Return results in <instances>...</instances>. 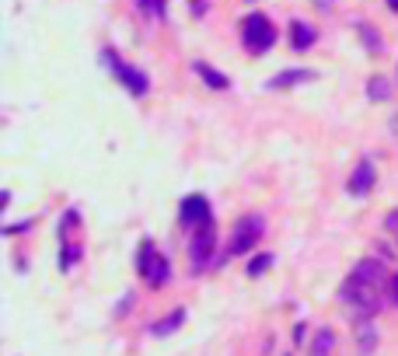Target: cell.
<instances>
[{
    "label": "cell",
    "instance_id": "cell-10",
    "mask_svg": "<svg viewBox=\"0 0 398 356\" xmlns=\"http://www.w3.org/2000/svg\"><path fill=\"white\" fill-rule=\"evenodd\" d=\"M357 346H360V356H370L377 350V328L370 318H357Z\"/></svg>",
    "mask_w": 398,
    "mask_h": 356
},
{
    "label": "cell",
    "instance_id": "cell-4",
    "mask_svg": "<svg viewBox=\"0 0 398 356\" xmlns=\"http://www.w3.org/2000/svg\"><path fill=\"white\" fill-rule=\"evenodd\" d=\"M102 56H105V63L112 67V74H116V77H119L122 84H126V91H129V95L144 98V95L151 91V80H147V74H144V70H136L133 63H126V60H122L116 49H105Z\"/></svg>",
    "mask_w": 398,
    "mask_h": 356
},
{
    "label": "cell",
    "instance_id": "cell-7",
    "mask_svg": "<svg viewBox=\"0 0 398 356\" xmlns=\"http://www.w3.org/2000/svg\"><path fill=\"white\" fill-rule=\"evenodd\" d=\"M178 220L185 224V227H199V224H206V220H213V213H210V199L206 196H185L182 199V210H178Z\"/></svg>",
    "mask_w": 398,
    "mask_h": 356
},
{
    "label": "cell",
    "instance_id": "cell-13",
    "mask_svg": "<svg viewBox=\"0 0 398 356\" xmlns=\"http://www.w3.org/2000/svg\"><path fill=\"white\" fill-rule=\"evenodd\" d=\"M367 98H370V102H377V105H381V102H392V80L381 77V74H377V77H370L367 80Z\"/></svg>",
    "mask_w": 398,
    "mask_h": 356
},
{
    "label": "cell",
    "instance_id": "cell-12",
    "mask_svg": "<svg viewBox=\"0 0 398 356\" xmlns=\"http://www.w3.org/2000/svg\"><path fill=\"white\" fill-rule=\"evenodd\" d=\"M290 45L294 49H311L315 45V28L311 25H304V21H290Z\"/></svg>",
    "mask_w": 398,
    "mask_h": 356
},
{
    "label": "cell",
    "instance_id": "cell-9",
    "mask_svg": "<svg viewBox=\"0 0 398 356\" xmlns=\"http://www.w3.org/2000/svg\"><path fill=\"white\" fill-rule=\"evenodd\" d=\"M311 77H315L311 70H304V67H290V70L276 74L266 87H269V91H286V87H297V84H304V80H311Z\"/></svg>",
    "mask_w": 398,
    "mask_h": 356
},
{
    "label": "cell",
    "instance_id": "cell-11",
    "mask_svg": "<svg viewBox=\"0 0 398 356\" xmlns=\"http://www.w3.org/2000/svg\"><path fill=\"white\" fill-rule=\"evenodd\" d=\"M193 70H196L199 77H203V84H206V87H213V91H227V87H231V80L224 77L217 67L203 63V60H196V63H193Z\"/></svg>",
    "mask_w": 398,
    "mask_h": 356
},
{
    "label": "cell",
    "instance_id": "cell-18",
    "mask_svg": "<svg viewBox=\"0 0 398 356\" xmlns=\"http://www.w3.org/2000/svg\"><path fill=\"white\" fill-rule=\"evenodd\" d=\"M360 39L367 42V49H370V53H381V49H384V45H381V36H377V28H374V25H360Z\"/></svg>",
    "mask_w": 398,
    "mask_h": 356
},
{
    "label": "cell",
    "instance_id": "cell-2",
    "mask_svg": "<svg viewBox=\"0 0 398 356\" xmlns=\"http://www.w3.org/2000/svg\"><path fill=\"white\" fill-rule=\"evenodd\" d=\"M136 273L147 279L151 286H164L168 276H171L168 259L154 248V241H151V237H144V241H140V252H136Z\"/></svg>",
    "mask_w": 398,
    "mask_h": 356
},
{
    "label": "cell",
    "instance_id": "cell-22",
    "mask_svg": "<svg viewBox=\"0 0 398 356\" xmlns=\"http://www.w3.org/2000/svg\"><path fill=\"white\" fill-rule=\"evenodd\" d=\"M189 4H193V11H196V14H203V11H206V0H189Z\"/></svg>",
    "mask_w": 398,
    "mask_h": 356
},
{
    "label": "cell",
    "instance_id": "cell-19",
    "mask_svg": "<svg viewBox=\"0 0 398 356\" xmlns=\"http://www.w3.org/2000/svg\"><path fill=\"white\" fill-rule=\"evenodd\" d=\"M388 301L398 308V273H392V279H388Z\"/></svg>",
    "mask_w": 398,
    "mask_h": 356
},
{
    "label": "cell",
    "instance_id": "cell-8",
    "mask_svg": "<svg viewBox=\"0 0 398 356\" xmlns=\"http://www.w3.org/2000/svg\"><path fill=\"white\" fill-rule=\"evenodd\" d=\"M374 164L370 161H360L357 168H353V175H350V182H346V189L353 193V196H367L370 189H374Z\"/></svg>",
    "mask_w": 398,
    "mask_h": 356
},
{
    "label": "cell",
    "instance_id": "cell-5",
    "mask_svg": "<svg viewBox=\"0 0 398 356\" xmlns=\"http://www.w3.org/2000/svg\"><path fill=\"white\" fill-rule=\"evenodd\" d=\"M213 248H217V224H213V220H206V224L193 227V241H189V259H193V273L210 266V259H213Z\"/></svg>",
    "mask_w": 398,
    "mask_h": 356
},
{
    "label": "cell",
    "instance_id": "cell-21",
    "mask_svg": "<svg viewBox=\"0 0 398 356\" xmlns=\"http://www.w3.org/2000/svg\"><path fill=\"white\" fill-rule=\"evenodd\" d=\"M164 4H168V0H154V11H151L154 18H164Z\"/></svg>",
    "mask_w": 398,
    "mask_h": 356
},
{
    "label": "cell",
    "instance_id": "cell-15",
    "mask_svg": "<svg viewBox=\"0 0 398 356\" xmlns=\"http://www.w3.org/2000/svg\"><path fill=\"white\" fill-rule=\"evenodd\" d=\"M182 321H185V308H178V311H171L168 318H161L151 332H154L158 339H161V335H171V332H178V328H182Z\"/></svg>",
    "mask_w": 398,
    "mask_h": 356
},
{
    "label": "cell",
    "instance_id": "cell-23",
    "mask_svg": "<svg viewBox=\"0 0 398 356\" xmlns=\"http://www.w3.org/2000/svg\"><path fill=\"white\" fill-rule=\"evenodd\" d=\"M140 7H147V11H154V0H140Z\"/></svg>",
    "mask_w": 398,
    "mask_h": 356
},
{
    "label": "cell",
    "instance_id": "cell-14",
    "mask_svg": "<svg viewBox=\"0 0 398 356\" xmlns=\"http://www.w3.org/2000/svg\"><path fill=\"white\" fill-rule=\"evenodd\" d=\"M80 255H84V244H80V241H63V244H60V266H63V273H70V269L77 266Z\"/></svg>",
    "mask_w": 398,
    "mask_h": 356
},
{
    "label": "cell",
    "instance_id": "cell-6",
    "mask_svg": "<svg viewBox=\"0 0 398 356\" xmlns=\"http://www.w3.org/2000/svg\"><path fill=\"white\" fill-rule=\"evenodd\" d=\"M259 237H262V217H241L235 224V234H231V255L248 252Z\"/></svg>",
    "mask_w": 398,
    "mask_h": 356
},
{
    "label": "cell",
    "instance_id": "cell-20",
    "mask_svg": "<svg viewBox=\"0 0 398 356\" xmlns=\"http://www.w3.org/2000/svg\"><path fill=\"white\" fill-rule=\"evenodd\" d=\"M384 227H388V231H395V234H398V210H392V213L384 217Z\"/></svg>",
    "mask_w": 398,
    "mask_h": 356
},
{
    "label": "cell",
    "instance_id": "cell-3",
    "mask_svg": "<svg viewBox=\"0 0 398 356\" xmlns=\"http://www.w3.org/2000/svg\"><path fill=\"white\" fill-rule=\"evenodd\" d=\"M241 42H244L248 53H269L273 42H276V32H273L269 18L259 14V11H252L248 21H244V28H241Z\"/></svg>",
    "mask_w": 398,
    "mask_h": 356
},
{
    "label": "cell",
    "instance_id": "cell-24",
    "mask_svg": "<svg viewBox=\"0 0 398 356\" xmlns=\"http://www.w3.org/2000/svg\"><path fill=\"white\" fill-rule=\"evenodd\" d=\"M384 4H388V7H392V11L398 14V0H384Z\"/></svg>",
    "mask_w": 398,
    "mask_h": 356
},
{
    "label": "cell",
    "instance_id": "cell-1",
    "mask_svg": "<svg viewBox=\"0 0 398 356\" xmlns=\"http://www.w3.org/2000/svg\"><path fill=\"white\" fill-rule=\"evenodd\" d=\"M381 293H388L384 286H377V283H370V279L357 276V273H350V279L343 283V301H346V308L353 311L357 318H374L381 311V304H384V297Z\"/></svg>",
    "mask_w": 398,
    "mask_h": 356
},
{
    "label": "cell",
    "instance_id": "cell-16",
    "mask_svg": "<svg viewBox=\"0 0 398 356\" xmlns=\"http://www.w3.org/2000/svg\"><path fill=\"white\" fill-rule=\"evenodd\" d=\"M332 350H335L332 328H318L315 332V342H311V356H332Z\"/></svg>",
    "mask_w": 398,
    "mask_h": 356
},
{
    "label": "cell",
    "instance_id": "cell-17",
    "mask_svg": "<svg viewBox=\"0 0 398 356\" xmlns=\"http://www.w3.org/2000/svg\"><path fill=\"white\" fill-rule=\"evenodd\" d=\"M273 266V255L269 252H262V255H255V259H248V266H244V273L248 276H262L266 269Z\"/></svg>",
    "mask_w": 398,
    "mask_h": 356
}]
</instances>
